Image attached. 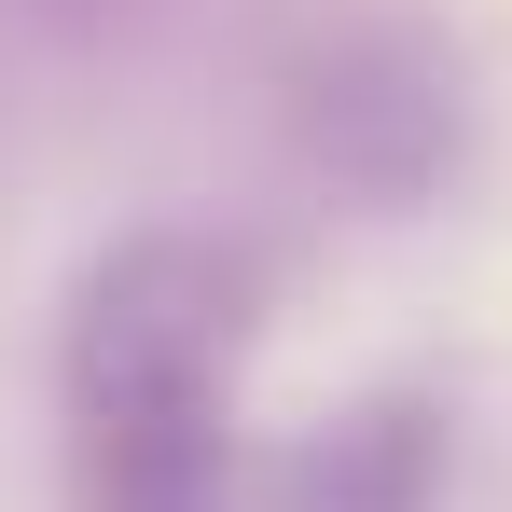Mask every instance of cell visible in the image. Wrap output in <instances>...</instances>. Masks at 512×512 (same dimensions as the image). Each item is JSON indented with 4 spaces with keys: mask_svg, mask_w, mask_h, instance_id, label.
Returning a JSON list of instances; mask_svg holds the SVG:
<instances>
[{
    "mask_svg": "<svg viewBox=\"0 0 512 512\" xmlns=\"http://www.w3.org/2000/svg\"><path fill=\"white\" fill-rule=\"evenodd\" d=\"M443 111H457V84H443L429 42H360V56H333V84L305 97V139H319L346 180L374 167V194H429Z\"/></svg>",
    "mask_w": 512,
    "mask_h": 512,
    "instance_id": "cell-2",
    "label": "cell"
},
{
    "mask_svg": "<svg viewBox=\"0 0 512 512\" xmlns=\"http://www.w3.org/2000/svg\"><path fill=\"white\" fill-rule=\"evenodd\" d=\"M429 471H443V429L416 402H374L305 457V512H429Z\"/></svg>",
    "mask_w": 512,
    "mask_h": 512,
    "instance_id": "cell-3",
    "label": "cell"
},
{
    "mask_svg": "<svg viewBox=\"0 0 512 512\" xmlns=\"http://www.w3.org/2000/svg\"><path fill=\"white\" fill-rule=\"evenodd\" d=\"M222 374H236V263L208 236H125L70 305L84 512H236Z\"/></svg>",
    "mask_w": 512,
    "mask_h": 512,
    "instance_id": "cell-1",
    "label": "cell"
}]
</instances>
